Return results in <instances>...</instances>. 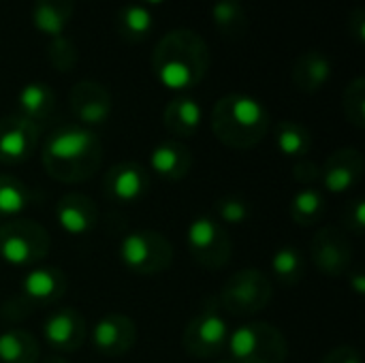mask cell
Wrapping results in <instances>:
<instances>
[{
    "label": "cell",
    "mask_w": 365,
    "mask_h": 363,
    "mask_svg": "<svg viewBox=\"0 0 365 363\" xmlns=\"http://www.w3.org/2000/svg\"><path fill=\"white\" fill-rule=\"evenodd\" d=\"M269 111L252 94L231 92L216 101L212 109V133L233 150H250L259 145L269 131Z\"/></svg>",
    "instance_id": "3"
},
{
    "label": "cell",
    "mask_w": 365,
    "mask_h": 363,
    "mask_svg": "<svg viewBox=\"0 0 365 363\" xmlns=\"http://www.w3.org/2000/svg\"><path fill=\"white\" fill-rule=\"evenodd\" d=\"M38 340L19 327L4 329L0 334V363H38Z\"/></svg>",
    "instance_id": "25"
},
{
    "label": "cell",
    "mask_w": 365,
    "mask_h": 363,
    "mask_svg": "<svg viewBox=\"0 0 365 363\" xmlns=\"http://www.w3.org/2000/svg\"><path fill=\"white\" fill-rule=\"evenodd\" d=\"M75 15V0H34L32 24L38 32L51 36L64 34L71 17Z\"/></svg>",
    "instance_id": "24"
},
{
    "label": "cell",
    "mask_w": 365,
    "mask_h": 363,
    "mask_svg": "<svg viewBox=\"0 0 365 363\" xmlns=\"http://www.w3.org/2000/svg\"><path fill=\"white\" fill-rule=\"evenodd\" d=\"M30 188L15 175L0 173V216L15 218L30 205Z\"/></svg>",
    "instance_id": "30"
},
{
    "label": "cell",
    "mask_w": 365,
    "mask_h": 363,
    "mask_svg": "<svg viewBox=\"0 0 365 363\" xmlns=\"http://www.w3.org/2000/svg\"><path fill=\"white\" fill-rule=\"evenodd\" d=\"M47 60L51 68H56L58 73H71L79 62V51L75 41L68 39L66 34L51 36L47 43Z\"/></svg>",
    "instance_id": "32"
},
{
    "label": "cell",
    "mask_w": 365,
    "mask_h": 363,
    "mask_svg": "<svg viewBox=\"0 0 365 363\" xmlns=\"http://www.w3.org/2000/svg\"><path fill=\"white\" fill-rule=\"evenodd\" d=\"M346 26H349V34L361 45L365 41V11L364 6H355L351 13H349V19H346Z\"/></svg>",
    "instance_id": "38"
},
{
    "label": "cell",
    "mask_w": 365,
    "mask_h": 363,
    "mask_svg": "<svg viewBox=\"0 0 365 363\" xmlns=\"http://www.w3.org/2000/svg\"><path fill=\"white\" fill-rule=\"evenodd\" d=\"M364 169V154L357 148H340L331 152L321 167L323 188L331 195H344L359 184Z\"/></svg>",
    "instance_id": "16"
},
{
    "label": "cell",
    "mask_w": 365,
    "mask_h": 363,
    "mask_svg": "<svg viewBox=\"0 0 365 363\" xmlns=\"http://www.w3.org/2000/svg\"><path fill=\"white\" fill-rule=\"evenodd\" d=\"M56 220L68 235H88L96 229L98 208L83 193H66L56 203Z\"/></svg>",
    "instance_id": "18"
},
{
    "label": "cell",
    "mask_w": 365,
    "mask_h": 363,
    "mask_svg": "<svg viewBox=\"0 0 365 363\" xmlns=\"http://www.w3.org/2000/svg\"><path fill=\"white\" fill-rule=\"evenodd\" d=\"M68 105L73 116L81 122V126H101L111 118L113 98L111 92L94 79L77 81L68 92Z\"/></svg>",
    "instance_id": "12"
},
{
    "label": "cell",
    "mask_w": 365,
    "mask_h": 363,
    "mask_svg": "<svg viewBox=\"0 0 365 363\" xmlns=\"http://www.w3.org/2000/svg\"><path fill=\"white\" fill-rule=\"evenodd\" d=\"M41 163L51 180L60 184H81L101 171L103 145L92 128L64 124L45 139Z\"/></svg>",
    "instance_id": "1"
},
{
    "label": "cell",
    "mask_w": 365,
    "mask_h": 363,
    "mask_svg": "<svg viewBox=\"0 0 365 363\" xmlns=\"http://www.w3.org/2000/svg\"><path fill=\"white\" fill-rule=\"evenodd\" d=\"M41 139V128L19 113L0 118V165H24L28 163Z\"/></svg>",
    "instance_id": "11"
},
{
    "label": "cell",
    "mask_w": 365,
    "mask_h": 363,
    "mask_svg": "<svg viewBox=\"0 0 365 363\" xmlns=\"http://www.w3.org/2000/svg\"><path fill=\"white\" fill-rule=\"evenodd\" d=\"M118 257L122 265L135 276H156L171 267L173 246L171 242L150 229H137L122 237Z\"/></svg>",
    "instance_id": "8"
},
{
    "label": "cell",
    "mask_w": 365,
    "mask_h": 363,
    "mask_svg": "<svg viewBox=\"0 0 365 363\" xmlns=\"http://www.w3.org/2000/svg\"><path fill=\"white\" fill-rule=\"evenodd\" d=\"M201 122H203L201 103L188 94L173 96L163 111V124L175 139H188L197 135Z\"/></svg>",
    "instance_id": "21"
},
{
    "label": "cell",
    "mask_w": 365,
    "mask_h": 363,
    "mask_svg": "<svg viewBox=\"0 0 365 363\" xmlns=\"http://www.w3.org/2000/svg\"><path fill=\"white\" fill-rule=\"evenodd\" d=\"M51 250V237L43 225L30 218H13L0 225V257L13 267H36Z\"/></svg>",
    "instance_id": "7"
},
{
    "label": "cell",
    "mask_w": 365,
    "mask_h": 363,
    "mask_svg": "<svg viewBox=\"0 0 365 363\" xmlns=\"http://www.w3.org/2000/svg\"><path fill=\"white\" fill-rule=\"evenodd\" d=\"M344 225L351 233L355 235H364L365 231V201L361 197H355L346 212H344Z\"/></svg>",
    "instance_id": "34"
},
{
    "label": "cell",
    "mask_w": 365,
    "mask_h": 363,
    "mask_svg": "<svg viewBox=\"0 0 365 363\" xmlns=\"http://www.w3.org/2000/svg\"><path fill=\"white\" fill-rule=\"evenodd\" d=\"M186 246L197 265L218 272L229 265L233 257V242L225 225L214 216H197L186 231Z\"/></svg>",
    "instance_id": "9"
},
{
    "label": "cell",
    "mask_w": 365,
    "mask_h": 363,
    "mask_svg": "<svg viewBox=\"0 0 365 363\" xmlns=\"http://www.w3.org/2000/svg\"><path fill=\"white\" fill-rule=\"evenodd\" d=\"M291 218L295 225L299 227H314L323 220L325 212H327V199L321 190L306 186L302 190H297L291 199Z\"/></svg>",
    "instance_id": "27"
},
{
    "label": "cell",
    "mask_w": 365,
    "mask_h": 363,
    "mask_svg": "<svg viewBox=\"0 0 365 363\" xmlns=\"http://www.w3.org/2000/svg\"><path fill=\"white\" fill-rule=\"evenodd\" d=\"M103 190L115 203H135L148 195L150 175L139 163H115L103 178Z\"/></svg>",
    "instance_id": "17"
},
{
    "label": "cell",
    "mask_w": 365,
    "mask_h": 363,
    "mask_svg": "<svg viewBox=\"0 0 365 363\" xmlns=\"http://www.w3.org/2000/svg\"><path fill=\"white\" fill-rule=\"evenodd\" d=\"M274 297V285L267 274L246 267L229 276L216 302L227 317H255L263 312Z\"/></svg>",
    "instance_id": "5"
},
{
    "label": "cell",
    "mask_w": 365,
    "mask_h": 363,
    "mask_svg": "<svg viewBox=\"0 0 365 363\" xmlns=\"http://www.w3.org/2000/svg\"><path fill=\"white\" fill-rule=\"evenodd\" d=\"M210 15H212L216 30L222 36L235 39V36L246 34L248 30V15L240 0H216L212 4Z\"/></svg>",
    "instance_id": "29"
},
{
    "label": "cell",
    "mask_w": 365,
    "mask_h": 363,
    "mask_svg": "<svg viewBox=\"0 0 365 363\" xmlns=\"http://www.w3.org/2000/svg\"><path fill=\"white\" fill-rule=\"evenodd\" d=\"M272 274L282 287H287V289L297 287L306 276L304 252L295 246H280L272 255Z\"/></svg>",
    "instance_id": "28"
},
{
    "label": "cell",
    "mask_w": 365,
    "mask_h": 363,
    "mask_svg": "<svg viewBox=\"0 0 365 363\" xmlns=\"http://www.w3.org/2000/svg\"><path fill=\"white\" fill-rule=\"evenodd\" d=\"M212 64L205 39L190 28L169 30L152 49V71L156 79L173 92L197 88Z\"/></svg>",
    "instance_id": "2"
},
{
    "label": "cell",
    "mask_w": 365,
    "mask_h": 363,
    "mask_svg": "<svg viewBox=\"0 0 365 363\" xmlns=\"http://www.w3.org/2000/svg\"><path fill=\"white\" fill-rule=\"evenodd\" d=\"M229 336V317L220 310L214 297L207 300L184 327L182 347L192 359H214L227 351Z\"/></svg>",
    "instance_id": "6"
},
{
    "label": "cell",
    "mask_w": 365,
    "mask_h": 363,
    "mask_svg": "<svg viewBox=\"0 0 365 363\" xmlns=\"http://www.w3.org/2000/svg\"><path fill=\"white\" fill-rule=\"evenodd\" d=\"M293 178H295V182H299L304 186H310L314 182H321V167L308 158H299L293 165Z\"/></svg>",
    "instance_id": "35"
},
{
    "label": "cell",
    "mask_w": 365,
    "mask_h": 363,
    "mask_svg": "<svg viewBox=\"0 0 365 363\" xmlns=\"http://www.w3.org/2000/svg\"><path fill=\"white\" fill-rule=\"evenodd\" d=\"M41 363H68L64 357H60V355H51V357H47V359H43Z\"/></svg>",
    "instance_id": "40"
},
{
    "label": "cell",
    "mask_w": 365,
    "mask_h": 363,
    "mask_svg": "<svg viewBox=\"0 0 365 363\" xmlns=\"http://www.w3.org/2000/svg\"><path fill=\"white\" fill-rule=\"evenodd\" d=\"M34 310L17 295V297H11L9 302H4L2 310H0V319L2 321H11V323H19L24 319H28Z\"/></svg>",
    "instance_id": "36"
},
{
    "label": "cell",
    "mask_w": 365,
    "mask_h": 363,
    "mask_svg": "<svg viewBox=\"0 0 365 363\" xmlns=\"http://www.w3.org/2000/svg\"><path fill=\"white\" fill-rule=\"evenodd\" d=\"M115 30L122 41L137 45L143 43L154 30V15L145 4L130 2L118 9L115 13Z\"/></svg>",
    "instance_id": "23"
},
{
    "label": "cell",
    "mask_w": 365,
    "mask_h": 363,
    "mask_svg": "<svg viewBox=\"0 0 365 363\" xmlns=\"http://www.w3.org/2000/svg\"><path fill=\"white\" fill-rule=\"evenodd\" d=\"M214 212H216V216H218L216 220L220 225H244L252 216V205L244 197L227 195L216 201Z\"/></svg>",
    "instance_id": "33"
},
{
    "label": "cell",
    "mask_w": 365,
    "mask_h": 363,
    "mask_svg": "<svg viewBox=\"0 0 365 363\" xmlns=\"http://www.w3.org/2000/svg\"><path fill=\"white\" fill-rule=\"evenodd\" d=\"M86 319L75 308H58L43 323V342L56 353H75L86 344Z\"/></svg>",
    "instance_id": "13"
},
{
    "label": "cell",
    "mask_w": 365,
    "mask_h": 363,
    "mask_svg": "<svg viewBox=\"0 0 365 363\" xmlns=\"http://www.w3.org/2000/svg\"><path fill=\"white\" fill-rule=\"evenodd\" d=\"M276 148L282 156L299 160L306 158L312 150V135L310 131L295 120H282L274 131Z\"/></svg>",
    "instance_id": "26"
},
{
    "label": "cell",
    "mask_w": 365,
    "mask_h": 363,
    "mask_svg": "<svg viewBox=\"0 0 365 363\" xmlns=\"http://www.w3.org/2000/svg\"><path fill=\"white\" fill-rule=\"evenodd\" d=\"M68 289L66 274L60 267L51 265H36L32 267L19 282V297L36 310L38 306H53L58 300L64 297Z\"/></svg>",
    "instance_id": "15"
},
{
    "label": "cell",
    "mask_w": 365,
    "mask_h": 363,
    "mask_svg": "<svg viewBox=\"0 0 365 363\" xmlns=\"http://www.w3.org/2000/svg\"><path fill=\"white\" fill-rule=\"evenodd\" d=\"M165 0H143L145 6H156V4H163Z\"/></svg>",
    "instance_id": "41"
},
{
    "label": "cell",
    "mask_w": 365,
    "mask_h": 363,
    "mask_svg": "<svg viewBox=\"0 0 365 363\" xmlns=\"http://www.w3.org/2000/svg\"><path fill=\"white\" fill-rule=\"evenodd\" d=\"M321 363H361V355L355 347H349V344H342V347H336L331 349Z\"/></svg>",
    "instance_id": "37"
},
{
    "label": "cell",
    "mask_w": 365,
    "mask_h": 363,
    "mask_svg": "<svg viewBox=\"0 0 365 363\" xmlns=\"http://www.w3.org/2000/svg\"><path fill=\"white\" fill-rule=\"evenodd\" d=\"M331 75H334L331 60L323 51L310 49L295 58L291 81L302 94H317L327 86Z\"/></svg>",
    "instance_id": "20"
},
{
    "label": "cell",
    "mask_w": 365,
    "mask_h": 363,
    "mask_svg": "<svg viewBox=\"0 0 365 363\" xmlns=\"http://www.w3.org/2000/svg\"><path fill=\"white\" fill-rule=\"evenodd\" d=\"M17 113L30 120L34 126H45L56 113V94L43 81L26 83L17 94Z\"/></svg>",
    "instance_id": "22"
},
{
    "label": "cell",
    "mask_w": 365,
    "mask_h": 363,
    "mask_svg": "<svg viewBox=\"0 0 365 363\" xmlns=\"http://www.w3.org/2000/svg\"><path fill=\"white\" fill-rule=\"evenodd\" d=\"M192 165H195V156L190 148L180 139L160 141L150 152V169L167 182L184 180L190 173Z\"/></svg>",
    "instance_id": "19"
},
{
    "label": "cell",
    "mask_w": 365,
    "mask_h": 363,
    "mask_svg": "<svg viewBox=\"0 0 365 363\" xmlns=\"http://www.w3.org/2000/svg\"><path fill=\"white\" fill-rule=\"evenodd\" d=\"M349 285L353 287V291L357 295H364L365 293V276L361 270H351L349 272Z\"/></svg>",
    "instance_id": "39"
},
{
    "label": "cell",
    "mask_w": 365,
    "mask_h": 363,
    "mask_svg": "<svg viewBox=\"0 0 365 363\" xmlns=\"http://www.w3.org/2000/svg\"><path fill=\"white\" fill-rule=\"evenodd\" d=\"M229 359L233 363H287L289 342L272 323L255 321L231 329Z\"/></svg>",
    "instance_id": "4"
},
{
    "label": "cell",
    "mask_w": 365,
    "mask_h": 363,
    "mask_svg": "<svg viewBox=\"0 0 365 363\" xmlns=\"http://www.w3.org/2000/svg\"><path fill=\"white\" fill-rule=\"evenodd\" d=\"M310 259L327 278L349 276L353 267V244L340 227H321L310 244Z\"/></svg>",
    "instance_id": "10"
},
{
    "label": "cell",
    "mask_w": 365,
    "mask_h": 363,
    "mask_svg": "<svg viewBox=\"0 0 365 363\" xmlns=\"http://www.w3.org/2000/svg\"><path fill=\"white\" fill-rule=\"evenodd\" d=\"M342 109L351 126L364 128L365 126V77L357 75L349 81L342 94Z\"/></svg>",
    "instance_id": "31"
},
{
    "label": "cell",
    "mask_w": 365,
    "mask_h": 363,
    "mask_svg": "<svg viewBox=\"0 0 365 363\" xmlns=\"http://www.w3.org/2000/svg\"><path fill=\"white\" fill-rule=\"evenodd\" d=\"M137 342V325L122 312H109L101 317L92 327V347L103 357H122L133 351Z\"/></svg>",
    "instance_id": "14"
},
{
    "label": "cell",
    "mask_w": 365,
    "mask_h": 363,
    "mask_svg": "<svg viewBox=\"0 0 365 363\" xmlns=\"http://www.w3.org/2000/svg\"><path fill=\"white\" fill-rule=\"evenodd\" d=\"M216 363H233V362H231V359H229V362H216Z\"/></svg>",
    "instance_id": "42"
}]
</instances>
